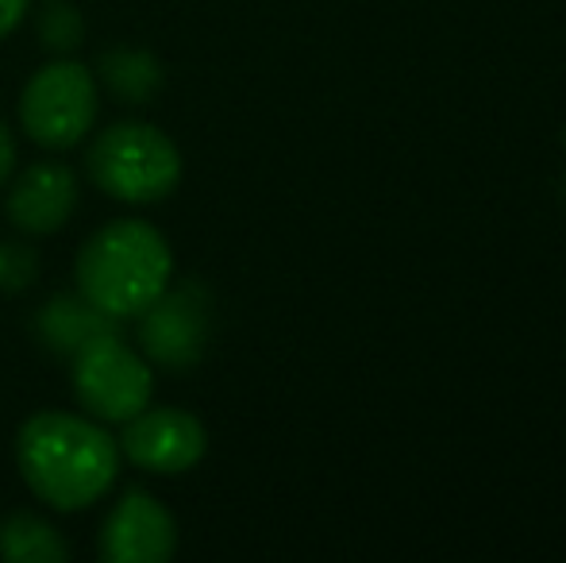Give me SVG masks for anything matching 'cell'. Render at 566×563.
Returning <instances> with one entry per match:
<instances>
[{
  "instance_id": "9",
  "label": "cell",
  "mask_w": 566,
  "mask_h": 563,
  "mask_svg": "<svg viewBox=\"0 0 566 563\" xmlns=\"http://www.w3.org/2000/svg\"><path fill=\"white\" fill-rule=\"evenodd\" d=\"M77 209V174L66 163H31L12 181L4 212L20 232L54 236Z\"/></svg>"
},
{
  "instance_id": "15",
  "label": "cell",
  "mask_w": 566,
  "mask_h": 563,
  "mask_svg": "<svg viewBox=\"0 0 566 563\" xmlns=\"http://www.w3.org/2000/svg\"><path fill=\"white\" fill-rule=\"evenodd\" d=\"M28 8H31V0H0V39L12 35V31L20 28Z\"/></svg>"
},
{
  "instance_id": "8",
  "label": "cell",
  "mask_w": 566,
  "mask_h": 563,
  "mask_svg": "<svg viewBox=\"0 0 566 563\" xmlns=\"http://www.w3.org/2000/svg\"><path fill=\"white\" fill-rule=\"evenodd\" d=\"M178 552V521L147 490H127L101 525V556L108 563H166Z\"/></svg>"
},
{
  "instance_id": "5",
  "label": "cell",
  "mask_w": 566,
  "mask_h": 563,
  "mask_svg": "<svg viewBox=\"0 0 566 563\" xmlns=\"http://www.w3.org/2000/svg\"><path fill=\"white\" fill-rule=\"evenodd\" d=\"M70 378L82 409H90L97 421L124 425L155 398V371L150 359L119 340V332L90 340L70 355Z\"/></svg>"
},
{
  "instance_id": "6",
  "label": "cell",
  "mask_w": 566,
  "mask_h": 563,
  "mask_svg": "<svg viewBox=\"0 0 566 563\" xmlns=\"http://www.w3.org/2000/svg\"><path fill=\"white\" fill-rule=\"evenodd\" d=\"M139 347L150 363L166 371L197 367L209 344L212 298L201 282L166 285L139 316Z\"/></svg>"
},
{
  "instance_id": "13",
  "label": "cell",
  "mask_w": 566,
  "mask_h": 563,
  "mask_svg": "<svg viewBox=\"0 0 566 563\" xmlns=\"http://www.w3.org/2000/svg\"><path fill=\"white\" fill-rule=\"evenodd\" d=\"M39 39H43L46 51L70 54L82 46L85 39V20L70 0H46L43 12H39Z\"/></svg>"
},
{
  "instance_id": "11",
  "label": "cell",
  "mask_w": 566,
  "mask_h": 563,
  "mask_svg": "<svg viewBox=\"0 0 566 563\" xmlns=\"http://www.w3.org/2000/svg\"><path fill=\"white\" fill-rule=\"evenodd\" d=\"M97 77L124 105H150V97L163 90V62L150 51L113 46L97 59Z\"/></svg>"
},
{
  "instance_id": "12",
  "label": "cell",
  "mask_w": 566,
  "mask_h": 563,
  "mask_svg": "<svg viewBox=\"0 0 566 563\" xmlns=\"http://www.w3.org/2000/svg\"><path fill=\"white\" fill-rule=\"evenodd\" d=\"M0 560L8 563H66L70 544L59 529L39 513H8L0 521Z\"/></svg>"
},
{
  "instance_id": "4",
  "label": "cell",
  "mask_w": 566,
  "mask_h": 563,
  "mask_svg": "<svg viewBox=\"0 0 566 563\" xmlns=\"http://www.w3.org/2000/svg\"><path fill=\"white\" fill-rule=\"evenodd\" d=\"M20 124L46 150L77 147L97 124V74L66 54L35 70L20 93Z\"/></svg>"
},
{
  "instance_id": "3",
  "label": "cell",
  "mask_w": 566,
  "mask_h": 563,
  "mask_svg": "<svg viewBox=\"0 0 566 563\" xmlns=\"http://www.w3.org/2000/svg\"><path fill=\"white\" fill-rule=\"evenodd\" d=\"M85 174L113 201L155 205L178 189L181 150L155 124L119 121L90 143Z\"/></svg>"
},
{
  "instance_id": "7",
  "label": "cell",
  "mask_w": 566,
  "mask_h": 563,
  "mask_svg": "<svg viewBox=\"0 0 566 563\" xmlns=\"http://www.w3.org/2000/svg\"><path fill=\"white\" fill-rule=\"evenodd\" d=\"M209 448V432L189 409L178 406H147L124 421L119 451L132 459L139 471L150 475H181L197 467Z\"/></svg>"
},
{
  "instance_id": "1",
  "label": "cell",
  "mask_w": 566,
  "mask_h": 563,
  "mask_svg": "<svg viewBox=\"0 0 566 563\" xmlns=\"http://www.w3.org/2000/svg\"><path fill=\"white\" fill-rule=\"evenodd\" d=\"M119 440L97 417L43 409L15 432V467L28 490L59 513L90 510L119 475Z\"/></svg>"
},
{
  "instance_id": "16",
  "label": "cell",
  "mask_w": 566,
  "mask_h": 563,
  "mask_svg": "<svg viewBox=\"0 0 566 563\" xmlns=\"http://www.w3.org/2000/svg\"><path fill=\"white\" fill-rule=\"evenodd\" d=\"M12 170H15V139L8 132V124L0 121V186L12 178Z\"/></svg>"
},
{
  "instance_id": "2",
  "label": "cell",
  "mask_w": 566,
  "mask_h": 563,
  "mask_svg": "<svg viewBox=\"0 0 566 563\" xmlns=\"http://www.w3.org/2000/svg\"><path fill=\"white\" fill-rule=\"evenodd\" d=\"M77 293L101 313L139 316L174 279V251L147 220H108L90 236L74 263Z\"/></svg>"
},
{
  "instance_id": "14",
  "label": "cell",
  "mask_w": 566,
  "mask_h": 563,
  "mask_svg": "<svg viewBox=\"0 0 566 563\" xmlns=\"http://www.w3.org/2000/svg\"><path fill=\"white\" fill-rule=\"evenodd\" d=\"M39 279V259L23 243H0V293H23Z\"/></svg>"
},
{
  "instance_id": "10",
  "label": "cell",
  "mask_w": 566,
  "mask_h": 563,
  "mask_svg": "<svg viewBox=\"0 0 566 563\" xmlns=\"http://www.w3.org/2000/svg\"><path fill=\"white\" fill-rule=\"evenodd\" d=\"M116 324H119L116 316L101 313V309L90 305L82 293H77V298H66V293H59V298H51L43 309H39L35 336L46 344V352L74 355L77 347H85L90 340L105 336V332H119Z\"/></svg>"
}]
</instances>
